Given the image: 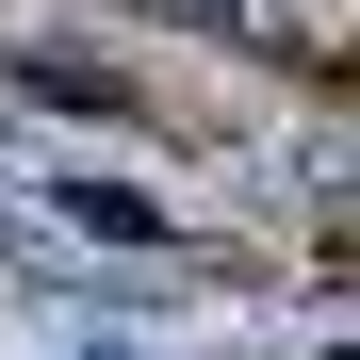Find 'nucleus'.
<instances>
[{
    "label": "nucleus",
    "mask_w": 360,
    "mask_h": 360,
    "mask_svg": "<svg viewBox=\"0 0 360 360\" xmlns=\"http://www.w3.org/2000/svg\"><path fill=\"white\" fill-rule=\"evenodd\" d=\"M66 213L98 229V246H164V197H115V180H66Z\"/></svg>",
    "instance_id": "f257e3e1"
}]
</instances>
